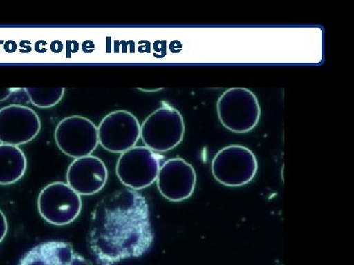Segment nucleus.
<instances>
[{"label":"nucleus","instance_id":"obj_11","mask_svg":"<svg viewBox=\"0 0 354 265\" xmlns=\"http://www.w3.org/2000/svg\"><path fill=\"white\" fill-rule=\"evenodd\" d=\"M108 168L101 158L88 155L76 158L67 170V185L79 196H93L106 186Z\"/></svg>","mask_w":354,"mask_h":265},{"label":"nucleus","instance_id":"obj_12","mask_svg":"<svg viewBox=\"0 0 354 265\" xmlns=\"http://www.w3.org/2000/svg\"><path fill=\"white\" fill-rule=\"evenodd\" d=\"M18 265H92L77 253L71 244L48 241L34 246L23 255Z\"/></svg>","mask_w":354,"mask_h":265},{"label":"nucleus","instance_id":"obj_8","mask_svg":"<svg viewBox=\"0 0 354 265\" xmlns=\"http://www.w3.org/2000/svg\"><path fill=\"white\" fill-rule=\"evenodd\" d=\"M140 126L134 114L127 110L113 111L97 126L99 144L108 152L125 153L138 143Z\"/></svg>","mask_w":354,"mask_h":265},{"label":"nucleus","instance_id":"obj_2","mask_svg":"<svg viewBox=\"0 0 354 265\" xmlns=\"http://www.w3.org/2000/svg\"><path fill=\"white\" fill-rule=\"evenodd\" d=\"M218 119L223 127L234 132H248L257 126L261 108L257 97L245 88L225 90L216 104Z\"/></svg>","mask_w":354,"mask_h":265},{"label":"nucleus","instance_id":"obj_1","mask_svg":"<svg viewBox=\"0 0 354 265\" xmlns=\"http://www.w3.org/2000/svg\"><path fill=\"white\" fill-rule=\"evenodd\" d=\"M88 246L97 265H116L145 255L153 242L150 210L136 190H116L93 211Z\"/></svg>","mask_w":354,"mask_h":265},{"label":"nucleus","instance_id":"obj_9","mask_svg":"<svg viewBox=\"0 0 354 265\" xmlns=\"http://www.w3.org/2000/svg\"><path fill=\"white\" fill-rule=\"evenodd\" d=\"M41 127L38 114L28 106L10 104L0 109V144L25 145L38 136Z\"/></svg>","mask_w":354,"mask_h":265},{"label":"nucleus","instance_id":"obj_13","mask_svg":"<svg viewBox=\"0 0 354 265\" xmlns=\"http://www.w3.org/2000/svg\"><path fill=\"white\" fill-rule=\"evenodd\" d=\"M27 170V158L18 146L0 144V185L18 182Z\"/></svg>","mask_w":354,"mask_h":265},{"label":"nucleus","instance_id":"obj_14","mask_svg":"<svg viewBox=\"0 0 354 265\" xmlns=\"http://www.w3.org/2000/svg\"><path fill=\"white\" fill-rule=\"evenodd\" d=\"M30 101L39 108H50L57 106L64 97V88H26Z\"/></svg>","mask_w":354,"mask_h":265},{"label":"nucleus","instance_id":"obj_6","mask_svg":"<svg viewBox=\"0 0 354 265\" xmlns=\"http://www.w3.org/2000/svg\"><path fill=\"white\" fill-rule=\"evenodd\" d=\"M39 215L55 226H65L80 215L82 199L67 184L51 183L39 193Z\"/></svg>","mask_w":354,"mask_h":265},{"label":"nucleus","instance_id":"obj_4","mask_svg":"<svg viewBox=\"0 0 354 265\" xmlns=\"http://www.w3.org/2000/svg\"><path fill=\"white\" fill-rule=\"evenodd\" d=\"M257 171L256 155L244 146H225L212 161L214 178L225 187H242L253 180Z\"/></svg>","mask_w":354,"mask_h":265},{"label":"nucleus","instance_id":"obj_3","mask_svg":"<svg viewBox=\"0 0 354 265\" xmlns=\"http://www.w3.org/2000/svg\"><path fill=\"white\" fill-rule=\"evenodd\" d=\"M185 125L181 113L169 104L158 108L140 126V138L156 153L176 148L183 141Z\"/></svg>","mask_w":354,"mask_h":265},{"label":"nucleus","instance_id":"obj_5","mask_svg":"<svg viewBox=\"0 0 354 265\" xmlns=\"http://www.w3.org/2000/svg\"><path fill=\"white\" fill-rule=\"evenodd\" d=\"M162 159V155L147 146H134L121 153L116 164V175L130 190L145 189L157 181Z\"/></svg>","mask_w":354,"mask_h":265},{"label":"nucleus","instance_id":"obj_15","mask_svg":"<svg viewBox=\"0 0 354 265\" xmlns=\"http://www.w3.org/2000/svg\"><path fill=\"white\" fill-rule=\"evenodd\" d=\"M7 232H8V222L3 211L0 209V243L6 238Z\"/></svg>","mask_w":354,"mask_h":265},{"label":"nucleus","instance_id":"obj_16","mask_svg":"<svg viewBox=\"0 0 354 265\" xmlns=\"http://www.w3.org/2000/svg\"><path fill=\"white\" fill-rule=\"evenodd\" d=\"M15 90H18V88H0V101H6Z\"/></svg>","mask_w":354,"mask_h":265},{"label":"nucleus","instance_id":"obj_7","mask_svg":"<svg viewBox=\"0 0 354 265\" xmlns=\"http://www.w3.org/2000/svg\"><path fill=\"white\" fill-rule=\"evenodd\" d=\"M55 143L70 157H88L99 145L97 127L88 118L72 115L58 123L55 132Z\"/></svg>","mask_w":354,"mask_h":265},{"label":"nucleus","instance_id":"obj_10","mask_svg":"<svg viewBox=\"0 0 354 265\" xmlns=\"http://www.w3.org/2000/svg\"><path fill=\"white\" fill-rule=\"evenodd\" d=\"M197 175L192 165L183 158H171L160 166L157 184L160 195L169 201L189 199L196 187Z\"/></svg>","mask_w":354,"mask_h":265}]
</instances>
